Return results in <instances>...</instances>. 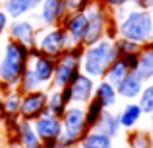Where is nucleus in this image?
<instances>
[{
    "mask_svg": "<svg viewBox=\"0 0 153 148\" xmlns=\"http://www.w3.org/2000/svg\"><path fill=\"white\" fill-rule=\"evenodd\" d=\"M112 22L116 23L118 37L146 47L153 41V12L138 10L134 6H122L111 12Z\"/></svg>",
    "mask_w": 153,
    "mask_h": 148,
    "instance_id": "nucleus-1",
    "label": "nucleus"
},
{
    "mask_svg": "<svg viewBox=\"0 0 153 148\" xmlns=\"http://www.w3.org/2000/svg\"><path fill=\"white\" fill-rule=\"evenodd\" d=\"M31 49L18 41L8 39L2 47V57H0V70H2V80H0V90L6 94L8 90L18 88L19 78L23 70L29 66Z\"/></svg>",
    "mask_w": 153,
    "mask_h": 148,
    "instance_id": "nucleus-2",
    "label": "nucleus"
},
{
    "mask_svg": "<svg viewBox=\"0 0 153 148\" xmlns=\"http://www.w3.org/2000/svg\"><path fill=\"white\" fill-rule=\"evenodd\" d=\"M116 57H118V51L114 47V41H111V39H101L89 47H83L82 72L93 80H101L105 70Z\"/></svg>",
    "mask_w": 153,
    "mask_h": 148,
    "instance_id": "nucleus-3",
    "label": "nucleus"
},
{
    "mask_svg": "<svg viewBox=\"0 0 153 148\" xmlns=\"http://www.w3.org/2000/svg\"><path fill=\"white\" fill-rule=\"evenodd\" d=\"M82 55L83 45H72L66 53L54 59V78H52L51 90H60V88L68 86L82 72Z\"/></svg>",
    "mask_w": 153,
    "mask_h": 148,
    "instance_id": "nucleus-4",
    "label": "nucleus"
},
{
    "mask_svg": "<svg viewBox=\"0 0 153 148\" xmlns=\"http://www.w3.org/2000/svg\"><path fill=\"white\" fill-rule=\"evenodd\" d=\"M85 16H87V26H85V33H83L82 45L89 47V45H93V43L105 39L107 27H108V23L112 22V16H111V10H107L97 0L91 2L89 6L85 8Z\"/></svg>",
    "mask_w": 153,
    "mask_h": 148,
    "instance_id": "nucleus-5",
    "label": "nucleus"
},
{
    "mask_svg": "<svg viewBox=\"0 0 153 148\" xmlns=\"http://www.w3.org/2000/svg\"><path fill=\"white\" fill-rule=\"evenodd\" d=\"M35 47H37L39 53L56 59L62 53H66L72 47V43L62 26H52V27H39L37 29Z\"/></svg>",
    "mask_w": 153,
    "mask_h": 148,
    "instance_id": "nucleus-6",
    "label": "nucleus"
},
{
    "mask_svg": "<svg viewBox=\"0 0 153 148\" xmlns=\"http://www.w3.org/2000/svg\"><path fill=\"white\" fill-rule=\"evenodd\" d=\"M47 95H49V90H47V88H41V90L22 94V103H19V119L33 123L35 119H39L41 115H45Z\"/></svg>",
    "mask_w": 153,
    "mask_h": 148,
    "instance_id": "nucleus-7",
    "label": "nucleus"
},
{
    "mask_svg": "<svg viewBox=\"0 0 153 148\" xmlns=\"http://www.w3.org/2000/svg\"><path fill=\"white\" fill-rule=\"evenodd\" d=\"M68 8L64 0H43L39 8L35 10V20L33 22L41 23V27H52L60 26L62 20L66 18Z\"/></svg>",
    "mask_w": 153,
    "mask_h": 148,
    "instance_id": "nucleus-8",
    "label": "nucleus"
},
{
    "mask_svg": "<svg viewBox=\"0 0 153 148\" xmlns=\"http://www.w3.org/2000/svg\"><path fill=\"white\" fill-rule=\"evenodd\" d=\"M37 23L33 20H27V18H22V20H12L10 26L6 29V35L8 39L12 41H18L22 45H25L27 49H33L35 47V39H37Z\"/></svg>",
    "mask_w": 153,
    "mask_h": 148,
    "instance_id": "nucleus-9",
    "label": "nucleus"
},
{
    "mask_svg": "<svg viewBox=\"0 0 153 148\" xmlns=\"http://www.w3.org/2000/svg\"><path fill=\"white\" fill-rule=\"evenodd\" d=\"M29 66L33 68V72L39 78L41 86L49 90L52 84V78H54V59L39 53L37 47H33L31 49V57H29Z\"/></svg>",
    "mask_w": 153,
    "mask_h": 148,
    "instance_id": "nucleus-10",
    "label": "nucleus"
},
{
    "mask_svg": "<svg viewBox=\"0 0 153 148\" xmlns=\"http://www.w3.org/2000/svg\"><path fill=\"white\" fill-rule=\"evenodd\" d=\"M95 84H97V80H93L87 74L79 72L70 84H68L70 90H72V103H76V105H85L95 94Z\"/></svg>",
    "mask_w": 153,
    "mask_h": 148,
    "instance_id": "nucleus-11",
    "label": "nucleus"
},
{
    "mask_svg": "<svg viewBox=\"0 0 153 148\" xmlns=\"http://www.w3.org/2000/svg\"><path fill=\"white\" fill-rule=\"evenodd\" d=\"M143 86H146V82H143L142 76L136 72V70H130V72L116 84L118 99H124V101H138Z\"/></svg>",
    "mask_w": 153,
    "mask_h": 148,
    "instance_id": "nucleus-12",
    "label": "nucleus"
},
{
    "mask_svg": "<svg viewBox=\"0 0 153 148\" xmlns=\"http://www.w3.org/2000/svg\"><path fill=\"white\" fill-rule=\"evenodd\" d=\"M33 129H35V133H37L41 142L58 140V137L62 134V121H60V117L45 113L33 121Z\"/></svg>",
    "mask_w": 153,
    "mask_h": 148,
    "instance_id": "nucleus-13",
    "label": "nucleus"
},
{
    "mask_svg": "<svg viewBox=\"0 0 153 148\" xmlns=\"http://www.w3.org/2000/svg\"><path fill=\"white\" fill-rule=\"evenodd\" d=\"M60 26H62L64 31L68 33L72 45H82L83 33H85V26H87L85 12H68Z\"/></svg>",
    "mask_w": 153,
    "mask_h": 148,
    "instance_id": "nucleus-14",
    "label": "nucleus"
},
{
    "mask_svg": "<svg viewBox=\"0 0 153 148\" xmlns=\"http://www.w3.org/2000/svg\"><path fill=\"white\" fill-rule=\"evenodd\" d=\"M143 119V111L138 101H126L122 103L118 111H116V121H118L120 129L124 131H134Z\"/></svg>",
    "mask_w": 153,
    "mask_h": 148,
    "instance_id": "nucleus-15",
    "label": "nucleus"
},
{
    "mask_svg": "<svg viewBox=\"0 0 153 148\" xmlns=\"http://www.w3.org/2000/svg\"><path fill=\"white\" fill-rule=\"evenodd\" d=\"M93 98L101 103L105 109H108V111H112L116 105H118V101H120L118 94H116V86H112L111 82H107V80H103V78L95 84Z\"/></svg>",
    "mask_w": 153,
    "mask_h": 148,
    "instance_id": "nucleus-16",
    "label": "nucleus"
},
{
    "mask_svg": "<svg viewBox=\"0 0 153 148\" xmlns=\"http://www.w3.org/2000/svg\"><path fill=\"white\" fill-rule=\"evenodd\" d=\"M0 6L10 16V20H22L25 16H29L31 12L37 10L35 0H2Z\"/></svg>",
    "mask_w": 153,
    "mask_h": 148,
    "instance_id": "nucleus-17",
    "label": "nucleus"
},
{
    "mask_svg": "<svg viewBox=\"0 0 153 148\" xmlns=\"http://www.w3.org/2000/svg\"><path fill=\"white\" fill-rule=\"evenodd\" d=\"M93 131H97V133H101V134H107L108 138H118L120 137V125H118V121H116V113L114 111H108V109H105L103 111V115H101V119L97 121V125H95V129Z\"/></svg>",
    "mask_w": 153,
    "mask_h": 148,
    "instance_id": "nucleus-18",
    "label": "nucleus"
},
{
    "mask_svg": "<svg viewBox=\"0 0 153 148\" xmlns=\"http://www.w3.org/2000/svg\"><path fill=\"white\" fill-rule=\"evenodd\" d=\"M19 103H22V92L18 88L8 90L4 94V119L2 121H16V119H19Z\"/></svg>",
    "mask_w": 153,
    "mask_h": 148,
    "instance_id": "nucleus-19",
    "label": "nucleus"
},
{
    "mask_svg": "<svg viewBox=\"0 0 153 148\" xmlns=\"http://www.w3.org/2000/svg\"><path fill=\"white\" fill-rule=\"evenodd\" d=\"M18 137H19V148H39L41 140H39L37 133L33 129V123L19 119L18 123Z\"/></svg>",
    "mask_w": 153,
    "mask_h": 148,
    "instance_id": "nucleus-20",
    "label": "nucleus"
},
{
    "mask_svg": "<svg viewBox=\"0 0 153 148\" xmlns=\"http://www.w3.org/2000/svg\"><path fill=\"white\" fill-rule=\"evenodd\" d=\"M140 76L143 78V82H151L153 80V49L149 45L142 47L138 55V70Z\"/></svg>",
    "mask_w": 153,
    "mask_h": 148,
    "instance_id": "nucleus-21",
    "label": "nucleus"
},
{
    "mask_svg": "<svg viewBox=\"0 0 153 148\" xmlns=\"http://www.w3.org/2000/svg\"><path fill=\"white\" fill-rule=\"evenodd\" d=\"M128 72H130V68H128L126 61H124L122 57H116L114 61H112L111 65H108V68L105 70L103 80H107V82H111L112 86H116V84H118V82H120V80H122Z\"/></svg>",
    "mask_w": 153,
    "mask_h": 148,
    "instance_id": "nucleus-22",
    "label": "nucleus"
},
{
    "mask_svg": "<svg viewBox=\"0 0 153 148\" xmlns=\"http://www.w3.org/2000/svg\"><path fill=\"white\" fill-rule=\"evenodd\" d=\"M79 148H114V140L97 131H89L79 142Z\"/></svg>",
    "mask_w": 153,
    "mask_h": 148,
    "instance_id": "nucleus-23",
    "label": "nucleus"
},
{
    "mask_svg": "<svg viewBox=\"0 0 153 148\" xmlns=\"http://www.w3.org/2000/svg\"><path fill=\"white\" fill-rule=\"evenodd\" d=\"M126 146L128 148H153V138L147 131L134 129L126 134Z\"/></svg>",
    "mask_w": 153,
    "mask_h": 148,
    "instance_id": "nucleus-24",
    "label": "nucleus"
},
{
    "mask_svg": "<svg viewBox=\"0 0 153 148\" xmlns=\"http://www.w3.org/2000/svg\"><path fill=\"white\" fill-rule=\"evenodd\" d=\"M83 107H85V125H87V131H93L95 125H97V121L101 119L105 107H103L95 98H91Z\"/></svg>",
    "mask_w": 153,
    "mask_h": 148,
    "instance_id": "nucleus-25",
    "label": "nucleus"
},
{
    "mask_svg": "<svg viewBox=\"0 0 153 148\" xmlns=\"http://www.w3.org/2000/svg\"><path fill=\"white\" fill-rule=\"evenodd\" d=\"M66 107H68V105L62 101V98H60V92H58V90H49L45 113L54 115V117H62L64 111H66Z\"/></svg>",
    "mask_w": 153,
    "mask_h": 148,
    "instance_id": "nucleus-26",
    "label": "nucleus"
},
{
    "mask_svg": "<svg viewBox=\"0 0 153 148\" xmlns=\"http://www.w3.org/2000/svg\"><path fill=\"white\" fill-rule=\"evenodd\" d=\"M41 82H39V78L35 76L33 68L31 66H27L25 70H23L22 78H19V84H18V90L22 92V94H27V92H35V90H41Z\"/></svg>",
    "mask_w": 153,
    "mask_h": 148,
    "instance_id": "nucleus-27",
    "label": "nucleus"
},
{
    "mask_svg": "<svg viewBox=\"0 0 153 148\" xmlns=\"http://www.w3.org/2000/svg\"><path fill=\"white\" fill-rule=\"evenodd\" d=\"M138 103H140V107H142L143 115L153 113V80L151 82H146V86H143L142 94H140V98H138Z\"/></svg>",
    "mask_w": 153,
    "mask_h": 148,
    "instance_id": "nucleus-28",
    "label": "nucleus"
},
{
    "mask_svg": "<svg viewBox=\"0 0 153 148\" xmlns=\"http://www.w3.org/2000/svg\"><path fill=\"white\" fill-rule=\"evenodd\" d=\"M114 47H116V51H118V57L132 55V53H140V51H142V47H140L138 43L128 41V39H122V37H118L114 41Z\"/></svg>",
    "mask_w": 153,
    "mask_h": 148,
    "instance_id": "nucleus-29",
    "label": "nucleus"
},
{
    "mask_svg": "<svg viewBox=\"0 0 153 148\" xmlns=\"http://www.w3.org/2000/svg\"><path fill=\"white\" fill-rule=\"evenodd\" d=\"M68 12H85V8L95 0H64Z\"/></svg>",
    "mask_w": 153,
    "mask_h": 148,
    "instance_id": "nucleus-30",
    "label": "nucleus"
},
{
    "mask_svg": "<svg viewBox=\"0 0 153 148\" xmlns=\"http://www.w3.org/2000/svg\"><path fill=\"white\" fill-rule=\"evenodd\" d=\"M99 4H103L107 10H116V8H122V6H130L132 0H97Z\"/></svg>",
    "mask_w": 153,
    "mask_h": 148,
    "instance_id": "nucleus-31",
    "label": "nucleus"
},
{
    "mask_svg": "<svg viewBox=\"0 0 153 148\" xmlns=\"http://www.w3.org/2000/svg\"><path fill=\"white\" fill-rule=\"evenodd\" d=\"M10 16L4 12V8L0 6V35H6V29H8V26H10Z\"/></svg>",
    "mask_w": 153,
    "mask_h": 148,
    "instance_id": "nucleus-32",
    "label": "nucleus"
},
{
    "mask_svg": "<svg viewBox=\"0 0 153 148\" xmlns=\"http://www.w3.org/2000/svg\"><path fill=\"white\" fill-rule=\"evenodd\" d=\"M132 6L138 10H146V12H153V0H132Z\"/></svg>",
    "mask_w": 153,
    "mask_h": 148,
    "instance_id": "nucleus-33",
    "label": "nucleus"
},
{
    "mask_svg": "<svg viewBox=\"0 0 153 148\" xmlns=\"http://www.w3.org/2000/svg\"><path fill=\"white\" fill-rule=\"evenodd\" d=\"M138 55L140 53H132V55H124V61H126V65H128V68L130 70H138Z\"/></svg>",
    "mask_w": 153,
    "mask_h": 148,
    "instance_id": "nucleus-34",
    "label": "nucleus"
},
{
    "mask_svg": "<svg viewBox=\"0 0 153 148\" xmlns=\"http://www.w3.org/2000/svg\"><path fill=\"white\" fill-rule=\"evenodd\" d=\"M60 98H62V101L66 103V105H72V90H70V86H64V88H60Z\"/></svg>",
    "mask_w": 153,
    "mask_h": 148,
    "instance_id": "nucleus-35",
    "label": "nucleus"
},
{
    "mask_svg": "<svg viewBox=\"0 0 153 148\" xmlns=\"http://www.w3.org/2000/svg\"><path fill=\"white\" fill-rule=\"evenodd\" d=\"M4 119V92L0 90V123Z\"/></svg>",
    "mask_w": 153,
    "mask_h": 148,
    "instance_id": "nucleus-36",
    "label": "nucleus"
},
{
    "mask_svg": "<svg viewBox=\"0 0 153 148\" xmlns=\"http://www.w3.org/2000/svg\"><path fill=\"white\" fill-rule=\"evenodd\" d=\"M149 117V123H147V133L151 134V138H153V113L151 115H147Z\"/></svg>",
    "mask_w": 153,
    "mask_h": 148,
    "instance_id": "nucleus-37",
    "label": "nucleus"
},
{
    "mask_svg": "<svg viewBox=\"0 0 153 148\" xmlns=\"http://www.w3.org/2000/svg\"><path fill=\"white\" fill-rule=\"evenodd\" d=\"M149 47H151V49H153V41H151V43H149Z\"/></svg>",
    "mask_w": 153,
    "mask_h": 148,
    "instance_id": "nucleus-38",
    "label": "nucleus"
},
{
    "mask_svg": "<svg viewBox=\"0 0 153 148\" xmlns=\"http://www.w3.org/2000/svg\"><path fill=\"white\" fill-rule=\"evenodd\" d=\"M0 80H2V70H0Z\"/></svg>",
    "mask_w": 153,
    "mask_h": 148,
    "instance_id": "nucleus-39",
    "label": "nucleus"
},
{
    "mask_svg": "<svg viewBox=\"0 0 153 148\" xmlns=\"http://www.w3.org/2000/svg\"><path fill=\"white\" fill-rule=\"evenodd\" d=\"M74 148H79V146H74Z\"/></svg>",
    "mask_w": 153,
    "mask_h": 148,
    "instance_id": "nucleus-40",
    "label": "nucleus"
},
{
    "mask_svg": "<svg viewBox=\"0 0 153 148\" xmlns=\"http://www.w3.org/2000/svg\"><path fill=\"white\" fill-rule=\"evenodd\" d=\"M0 39H2V35H0Z\"/></svg>",
    "mask_w": 153,
    "mask_h": 148,
    "instance_id": "nucleus-41",
    "label": "nucleus"
}]
</instances>
